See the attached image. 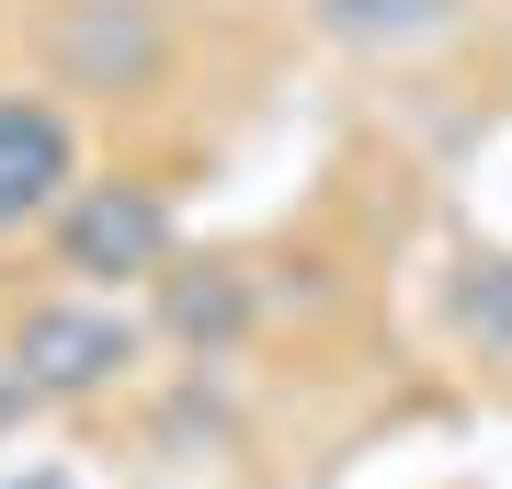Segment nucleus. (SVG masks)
<instances>
[{
	"label": "nucleus",
	"instance_id": "obj_1",
	"mask_svg": "<svg viewBox=\"0 0 512 489\" xmlns=\"http://www.w3.org/2000/svg\"><path fill=\"white\" fill-rule=\"evenodd\" d=\"M137 353H148V330L126 308H103V296H35L12 319V342H0V376L23 387V410H69V399L126 387Z\"/></svg>",
	"mask_w": 512,
	"mask_h": 489
},
{
	"label": "nucleus",
	"instance_id": "obj_2",
	"mask_svg": "<svg viewBox=\"0 0 512 489\" xmlns=\"http://www.w3.org/2000/svg\"><path fill=\"white\" fill-rule=\"evenodd\" d=\"M171 194L160 182H69L57 194V273L80 285H148L171 262Z\"/></svg>",
	"mask_w": 512,
	"mask_h": 489
},
{
	"label": "nucleus",
	"instance_id": "obj_3",
	"mask_svg": "<svg viewBox=\"0 0 512 489\" xmlns=\"http://www.w3.org/2000/svg\"><path fill=\"white\" fill-rule=\"evenodd\" d=\"M80 182V126L46 91H0V228L57 217V194Z\"/></svg>",
	"mask_w": 512,
	"mask_h": 489
},
{
	"label": "nucleus",
	"instance_id": "obj_4",
	"mask_svg": "<svg viewBox=\"0 0 512 489\" xmlns=\"http://www.w3.org/2000/svg\"><path fill=\"white\" fill-rule=\"evenodd\" d=\"M57 57H69V80H92V91H137L148 69H160V12H148V0H69Z\"/></svg>",
	"mask_w": 512,
	"mask_h": 489
},
{
	"label": "nucleus",
	"instance_id": "obj_5",
	"mask_svg": "<svg viewBox=\"0 0 512 489\" xmlns=\"http://www.w3.org/2000/svg\"><path fill=\"white\" fill-rule=\"evenodd\" d=\"M148 285H160V330L183 353H239V330H251V273H228V262H160L148 273Z\"/></svg>",
	"mask_w": 512,
	"mask_h": 489
},
{
	"label": "nucleus",
	"instance_id": "obj_6",
	"mask_svg": "<svg viewBox=\"0 0 512 489\" xmlns=\"http://www.w3.org/2000/svg\"><path fill=\"white\" fill-rule=\"evenodd\" d=\"M444 12H456V0H319V23L342 46H410V35H433Z\"/></svg>",
	"mask_w": 512,
	"mask_h": 489
},
{
	"label": "nucleus",
	"instance_id": "obj_7",
	"mask_svg": "<svg viewBox=\"0 0 512 489\" xmlns=\"http://www.w3.org/2000/svg\"><path fill=\"white\" fill-rule=\"evenodd\" d=\"M456 319H467L490 353H512V262H467V273H456Z\"/></svg>",
	"mask_w": 512,
	"mask_h": 489
}]
</instances>
